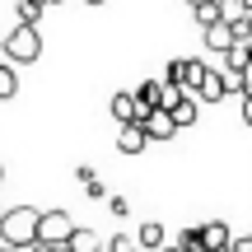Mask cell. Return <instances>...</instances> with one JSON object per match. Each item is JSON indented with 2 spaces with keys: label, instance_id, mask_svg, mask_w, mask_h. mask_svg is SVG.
I'll return each mask as SVG.
<instances>
[{
  "label": "cell",
  "instance_id": "1",
  "mask_svg": "<svg viewBox=\"0 0 252 252\" xmlns=\"http://www.w3.org/2000/svg\"><path fill=\"white\" fill-rule=\"evenodd\" d=\"M37 206H14V210H0V243L14 248V243H28L37 238Z\"/></svg>",
  "mask_w": 252,
  "mask_h": 252
},
{
  "label": "cell",
  "instance_id": "2",
  "mask_svg": "<svg viewBox=\"0 0 252 252\" xmlns=\"http://www.w3.org/2000/svg\"><path fill=\"white\" fill-rule=\"evenodd\" d=\"M42 56V37H37V24H19L14 33L5 37V61L9 65H33Z\"/></svg>",
  "mask_w": 252,
  "mask_h": 252
},
{
  "label": "cell",
  "instance_id": "3",
  "mask_svg": "<svg viewBox=\"0 0 252 252\" xmlns=\"http://www.w3.org/2000/svg\"><path fill=\"white\" fill-rule=\"evenodd\" d=\"M70 229H75V220L65 215L61 206H56V210H42V215H37V243H65Z\"/></svg>",
  "mask_w": 252,
  "mask_h": 252
},
{
  "label": "cell",
  "instance_id": "4",
  "mask_svg": "<svg viewBox=\"0 0 252 252\" xmlns=\"http://www.w3.org/2000/svg\"><path fill=\"white\" fill-rule=\"evenodd\" d=\"M108 112H112V117H117L122 126H126V122H140V117H145V108L135 103V94H131V89H117V94H112Z\"/></svg>",
  "mask_w": 252,
  "mask_h": 252
},
{
  "label": "cell",
  "instance_id": "5",
  "mask_svg": "<svg viewBox=\"0 0 252 252\" xmlns=\"http://www.w3.org/2000/svg\"><path fill=\"white\" fill-rule=\"evenodd\" d=\"M163 112L173 117V126H191V122L201 117V103H196V94H178V98H173Z\"/></svg>",
  "mask_w": 252,
  "mask_h": 252
},
{
  "label": "cell",
  "instance_id": "6",
  "mask_svg": "<svg viewBox=\"0 0 252 252\" xmlns=\"http://www.w3.org/2000/svg\"><path fill=\"white\" fill-rule=\"evenodd\" d=\"M140 126H145V135H150V140H173V131H178V126H173V117H168L163 108L145 112V117H140Z\"/></svg>",
  "mask_w": 252,
  "mask_h": 252
},
{
  "label": "cell",
  "instance_id": "7",
  "mask_svg": "<svg viewBox=\"0 0 252 252\" xmlns=\"http://www.w3.org/2000/svg\"><path fill=\"white\" fill-rule=\"evenodd\" d=\"M145 145H150V135H145L140 122H126L122 131H117V150H122V154H140Z\"/></svg>",
  "mask_w": 252,
  "mask_h": 252
},
{
  "label": "cell",
  "instance_id": "8",
  "mask_svg": "<svg viewBox=\"0 0 252 252\" xmlns=\"http://www.w3.org/2000/svg\"><path fill=\"white\" fill-rule=\"evenodd\" d=\"M201 33H206V47H210V52H229V47H234V24H229V19L201 28Z\"/></svg>",
  "mask_w": 252,
  "mask_h": 252
},
{
  "label": "cell",
  "instance_id": "9",
  "mask_svg": "<svg viewBox=\"0 0 252 252\" xmlns=\"http://www.w3.org/2000/svg\"><path fill=\"white\" fill-rule=\"evenodd\" d=\"M65 248L70 252H103V238H98V229H80L75 224L70 238H65Z\"/></svg>",
  "mask_w": 252,
  "mask_h": 252
},
{
  "label": "cell",
  "instance_id": "10",
  "mask_svg": "<svg viewBox=\"0 0 252 252\" xmlns=\"http://www.w3.org/2000/svg\"><path fill=\"white\" fill-rule=\"evenodd\" d=\"M163 238H168V229H163L159 220H145V224L135 229V243H140V252H154V248L163 243Z\"/></svg>",
  "mask_w": 252,
  "mask_h": 252
},
{
  "label": "cell",
  "instance_id": "11",
  "mask_svg": "<svg viewBox=\"0 0 252 252\" xmlns=\"http://www.w3.org/2000/svg\"><path fill=\"white\" fill-rule=\"evenodd\" d=\"M229 224L224 220H206V224H201V248H229Z\"/></svg>",
  "mask_w": 252,
  "mask_h": 252
},
{
  "label": "cell",
  "instance_id": "12",
  "mask_svg": "<svg viewBox=\"0 0 252 252\" xmlns=\"http://www.w3.org/2000/svg\"><path fill=\"white\" fill-rule=\"evenodd\" d=\"M220 98H224V75L206 70V80L196 84V103H220Z\"/></svg>",
  "mask_w": 252,
  "mask_h": 252
},
{
  "label": "cell",
  "instance_id": "13",
  "mask_svg": "<svg viewBox=\"0 0 252 252\" xmlns=\"http://www.w3.org/2000/svg\"><path fill=\"white\" fill-rule=\"evenodd\" d=\"M135 103H140L145 112H154V108H163V80H145L140 89H135Z\"/></svg>",
  "mask_w": 252,
  "mask_h": 252
},
{
  "label": "cell",
  "instance_id": "14",
  "mask_svg": "<svg viewBox=\"0 0 252 252\" xmlns=\"http://www.w3.org/2000/svg\"><path fill=\"white\" fill-rule=\"evenodd\" d=\"M206 70H210V65L201 61V56H187V61H182V89H187V94H196V84L206 80Z\"/></svg>",
  "mask_w": 252,
  "mask_h": 252
},
{
  "label": "cell",
  "instance_id": "15",
  "mask_svg": "<svg viewBox=\"0 0 252 252\" xmlns=\"http://www.w3.org/2000/svg\"><path fill=\"white\" fill-rule=\"evenodd\" d=\"M252 65V56H248V42H234L224 52V70H248Z\"/></svg>",
  "mask_w": 252,
  "mask_h": 252
},
{
  "label": "cell",
  "instance_id": "16",
  "mask_svg": "<svg viewBox=\"0 0 252 252\" xmlns=\"http://www.w3.org/2000/svg\"><path fill=\"white\" fill-rule=\"evenodd\" d=\"M19 94V70L9 61H0V98H14Z\"/></svg>",
  "mask_w": 252,
  "mask_h": 252
},
{
  "label": "cell",
  "instance_id": "17",
  "mask_svg": "<svg viewBox=\"0 0 252 252\" xmlns=\"http://www.w3.org/2000/svg\"><path fill=\"white\" fill-rule=\"evenodd\" d=\"M191 14H196L201 28H210V24H220V19H224V9H220V0H206V5H196Z\"/></svg>",
  "mask_w": 252,
  "mask_h": 252
},
{
  "label": "cell",
  "instance_id": "18",
  "mask_svg": "<svg viewBox=\"0 0 252 252\" xmlns=\"http://www.w3.org/2000/svg\"><path fill=\"white\" fill-rule=\"evenodd\" d=\"M103 252H140V243H135V234H112L103 238Z\"/></svg>",
  "mask_w": 252,
  "mask_h": 252
},
{
  "label": "cell",
  "instance_id": "19",
  "mask_svg": "<svg viewBox=\"0 0 252 252\" xmlns=\"http://www.w3.org/2000/svg\"><path fill=\"white\" fill-rule=\"evenodd\" d=\"M42 19V5L37 0H19V24H37Z\"/></svg>",
  "mask_w": 252,
  "mask_h": 252
},
{
  "label": "cell",
  "instance_id": "20",
  "mask_svg": "<svg viewBox=\"0 0 252 252\" xmlns=\"http://www.w3.org/2000/svg\"><path fill=\"white\" fill-rule=\"evenodd\" d=\"M108 206H112V215H131V201L126 196H108Z\"/></svg>",
  "mask_w": 252,
  "mask_h": 252
},
{
  "label": "cell",
  "instance_id": "21",
  "mask_svg": "<svg viewBox=\"0 0 252 252\" xmlns=\"http://www.w3.org/2000/svg\"><path fill=\"white\" fill-rule=\"evenodd\" d=\"M84 191H89L94 201H103V196H108V191H103V182H98V178H89V182H84Z\"/></svg>",
  "mask_w": 252,
  "mask_h": 252
},
{
  "label": "cell",
  "instance_id": "22",
  "mask_svg": "<svg viewBox=\"0 0 252 252\" xmlns=\"http://www.w3.org/2000/svg\"><path fill=\"white\" fill-rule=\"evenodd\" d=\"M229 252H252V238H229Z\"/></svg>",
  "mask_w": 252,
  "mask_h": 252
},
{
  "label": "cell",
  "instance_id": "23",
  "mask_svg": "<svg viewBox=\"0 0 252 252\" xmlns=\"http://www.w3.org/2000/svg\"><path fill=\"white\" fill-rule=\"evenodd\" d=\"M9 252H42V243H37V238H28V243H14Z\"/></svg>",
  "mask_w": 252,
  "mask_h": 252
},
{
  "label": "cell",
  "instance_id": "24",
  "mask_svg": "<svg viewBox=\"0 0 252 252\" xmlns=\"http://www.w3.org/2000/svg\"><path fill=\"white\" fill-rule=\"evenodd\" d=\"M238 94H243V98H252V65L243 70V89H238Z\"/></svg>",
  "mask_w": 252,
  "mask_h": 252
},
{
  "label": "cell",
  "instance_id": "25",
  "mask_svg": "<svg viewBox=\"0 0 252 252\" xmlns=\"http://www.w3.org/2000/svg\"><path fill=\"white\" fill-rule=\"evenodd\" d=\"M154 252H182V248H178V243H173V238H163V243H159V248H154Z\"/></svg>",
  "mask_w": 252,
  "mask_h": 252
},
{
  "label": "cell",
  "instance_id": "26",
  "mask_svg": "<svg viewBox=\"0 0 252 252\" xmlns=\"http://www.w3.org/2000/svg\"><path fill=\"white\" fill-rule=\"evenodd\" d=\"M243 122L252 126V98H243Z\"/></svg>",
  "mask_w": 252,
  "mask_h": 252
},
{
  "label": "cell",
  "instance_id": "27",
  "mask_svg": "<svg viewBox=\"0 0 252 252\" xmlns=\"http://www.w3.org/2000/svg\"><path fill=\"white\" fill-rule=\"evenodd\" d=\"M187 5H191V9H196V5H206V0H187Z\"/></svg>",
  "mask_w": 252,
  "mask_h": 252
},
{
  "label": "cell",
  "instance_id": "28",
  "mask_svg": "<svg viewBox=\"0 0 252 252\" xmlns=\"http://www.w3.org/2000/svg\"><path fill=\"white\" fill-rule=\"evenodd\" d=\"M206 252H229V248H206Z\"/></svg>",
  "mask_w": 252,
  "mask_h": 252
},
{
  "label": "cell",
  "instance_id": "29",
  "mask_svg": "<svg viewBox=\"0 0 252 252\" xmlns=\"http://www.w3.org/2000/svg\"><path fill=\"white\" fill-rule=\"evenodd\" d=\"M248 24H252V5H248Z\"/></svg>",
  "mask_w": 252,
  "mask_h": 252
},
{
  "label": "cell",
  "instance_id": "30",
  "mask_svg": "<svg viewBox=\"0 0 252 252\" xmlns=\"http://www.w3.org/2000/svg\"><path fill=\"white\" fill-rule=\"evenodd\" d=\"M248 56H252V37H248Z\"/></svg>",
  "mask_w": 252,
  "mask_h": 252
},
{
  "label": "cell",
  "instance_id": "31",
  "mask_svg": "<svg viewBox=\"0 0 252 252\" xmlns=\"http://www.w3.org/2000/svg\"><path fill=\"white\" fill-rule=\"evenodd\" d=\"M47 5H61V0H47Z\"/></svg>",
  "mask_w": 252,
  "mask_h": 252
},
{
  "label": "cell",
  "instance_id": "32",
  "mask_svg": "<svg viewBox=\"0 0 252 252\" xmlns=\"http://www.w3.org/2000/svg\"><path fill=\"white\" fill-rule=\"evenodd\" d=\"M89 5H103V0H89Z\"/></svg>",
  "mask_w": 252,
  "mask_h": 252
},
{
  "label": "cell",
  "instance_id": "33",
  "mask_svg": "<svg viewBox=\"0 0 252 252\" xmlns=\"http://www.w3.org/2000/svg\"><path fill=\"white\" fill-rule=\"evenodd\" d=\"M37 5H47V0H37Z\"/></svg>",
  "mask_w": 252,
  "mask_h": 252
},
{
  "label": "cell",
  "instance_id": "34",
  "mask_svg": "<svg viewBox=\"0 0 252 252\" xmlns=\"http://www.w3.org/2000/svg\"><path fill=\"white\" fill-rule=\"evenodd\" d=\"M0 178H5V168H0Z\"/></svg>",
  "mask_w": 252,
  "mask_h": 252
}]
</instances>
